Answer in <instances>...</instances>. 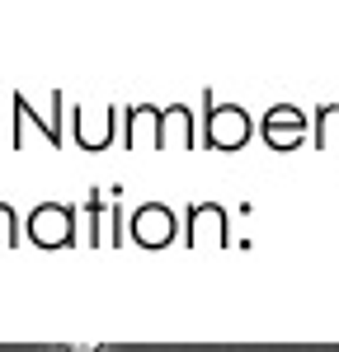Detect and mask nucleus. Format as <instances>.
<instances>
[{
	"mask_svg": "<svg viewBox=\"0 0 339 352\" xmlns=\"http://www.w3.org/2000/svg\"><path fill=\"white\" fill-rule=\"evenodd\" d=\"M56 352H109L104 343H56Z\"/></svg>",
	"mask_w": 339,
	"mask_h": 352,
	"instance_id": "obj_9",
	"label": "nucleus"
},
{
	"mask_svg": "<svg viewBox=\"0 0 339 352\" xmlns=\"http://www.w3.org/2000/svg\"><path fill=\"white\" fill-rule=\"evenodd\" d=\"M104 212H109V217H113V207H104V188L94 184V188L85 192V217H90V230H85V244H90V249H99V244H104V240L113 244V235H109V230H104Z\"/></svg>",
	"mask_w": 339,
	"mask_h": 352,
	"instance_id": "obj_6",
	"label": "nucleus"
},
{
	"mask_svg": "<svg viewBox=\"0 0 339 352\" xmlns=\"http://www.w3.org/2000/svg\"><path fill=\"white\" fill-rule=\"evenodd\" d=\"M71 122H76V146L81 151H104L113 141V104H104V109L71 104Z\"/></svg>",
	"mask_w": 339,
	"mask_h": 352,
	"instance_id": "obj_4",
	"label": "nucleus"
},
{
	"mask_svg": "<svg viewBox=\"0 0 339 352\" xmlns=\"http://www.w3.org/2000/svg\"><path fill=\"white\" fill-rule=\"evenodd\" d=\"M330 118H335V104H320V109H316V127H311V146H316V151H325V127H330Z\"/></svg>",
	"mask_w": 339,
	"mask_h": 352,
	"instance_id": "obj_8",
	"label": "nucleus"
},
{
	"mask_svg": "<svg viewBox=\"0 0 339 352\" xmlns=\"http://www.w3.org/2000/svg\"><path fill=\"white\" fill-rule=\"evenodd\" d=\"M307 113L297 109V104H274V109L259 118V136H264V146H274V151H297L302 141H307Z\"/></svg>",
	"mask_w": 339,
	"mask_h": 352,
	"instance_id": "obj_2",
	"label": "nucleus"
},
{
	"mask_svg": "<svg viewBox=\"0 0 339 352\" xmlns=\"http://www.w3.org/2000/svg\"><path fill=\"white\" fill-rule=\"evenodd\" d=\"M212 226H217V230H222L226 235V217H222V207H217V202H198L194 212H189V221H184V240L194 244H207V230H212Z\"/></svg>",
	"mask_w": 339,
	"mask_h": 352,
	"instance_id": "obj_5",
	"label": "nucleus"
},
{
	"mask_svg": "<svg viewBox=\"0 0 339 352\" xmlns=\"http://www.w3.org/2000/svg\"><path fill=\"white\" fill-rule=\"evenodd\" d=\"M127 230H132V244H141V249H165L174 240V230H179V221H174V212L165 202H141L132 212Z\"/></svg>",
	"mask_w": 339,
	"mask_h": 352,
	"instance_id": "obj_3",
	"label": "nucleus"
},
{
	"mask_svg": "<svg viewBox=\"0 0 339 352\" xmlns=\"http://www.w3.org/2000/svg\"><path fill=\"white\" fill-rule=\"evenodd\" d=\"M28 240L38 249H71L76 244V207L66 202H43L28 217Z\"/></svg>",
	"mask_w": 339,
	"mask_h": 352,
	"instance_id": "obj_1",
	"label": "nucleus"
},
{
	"mask_svg": "<svg viewBox=\"0 0 339 352\" xmlns=\"http://www.w3.org/2000/svg\"><path fill=\"white\" fill-rule=\"evenodd\" d=\"M0 244H5V249L19 244V221H14V207H10V202H0Z\"/></svg>",
	"mask_w": 339,
	"mask_h": 352,
	"instance_id": "obj_7",
	"label": "nucleus"
}]
</instances>
